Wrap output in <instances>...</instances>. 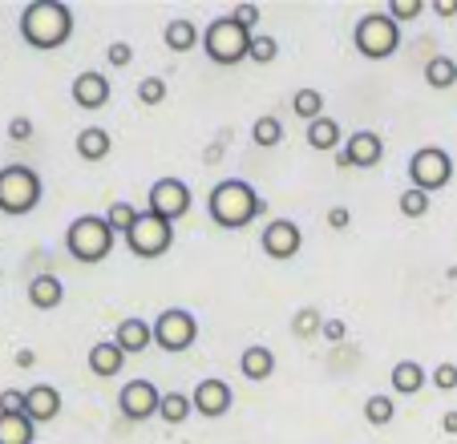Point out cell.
Wrapping results in <instances>:
<instances>
[{
  "mask_svg": "<svg viewBox=\"0 0 457 444\" xmlns=\"http://www.w3.org/2000/svg\"><path fill=\"white\" fill-rule=\"evenodd\" d=\"M21 37L25 45L49 53L73 37V9L61 4V0H33L25 12H21Z\"/></svg>",
  "mask_w": 457,
  "mask_h": 444,
  "instance_id": "obj_1",
  "label": "cell"
},
{
  "mask_svg": "<svg viewBox=\"0 0 457 444\" xmlns=\"http://www.w3.org/2000/svg\"><path fill=\"white\" fill-rule=\"evenodd\" d=\"M207 210H211V218H215L219 226H227V231H243V226H251L259 214L268 210V202L255 194L251 182L227 178V182H219V186L211 190Z\"/></svg>",
  "mask_w": 457,
  "mask_h": 444,
  "instance_id": "obj_2",
  "label": "cell"
},
{
  "mask_svg": "<svg viewBox=\"0 0 457 444\" xmlns=\"http://www.w3.org/2000/svg\"><path fill=\"white\" fill-rule=\"evenodd\" d=\"M65 251H70L78 263H102L113 251V226L97 214H81V218L70 222L65 231Z\"/></svg>",
  "mask_w": 457,
  "mask_h": 444,
  "instance_id": "obj_3",
  "label": "cell"
},
{
  "mask_svg": "<svg viewBox=\"0 0 457 444\" xmlns=\"http://www.w3.org/2000/svg\"><path fill=\"white\" fill-rule=\"evenodd\" d=\"M41 206V178H37V170H29V166H4L0 170V214H12V218H21V214L37 210Z\"/></svg>",
  "mask_w": 457,
  "mask_h": 444,
  "instance_id": "obj_4",
  "label": "cell"
},
{
  "mask_svg": "<svg viewBox=\"0 0 457 444\" xmlns=\"http://www.w3.org/2000/svg\"><path fill=\"white\" fill-rule=\"evenodd\" d=\"M251 37L255 33L239 29L231 17H215L207 25V33H203V53H207L215 65H239L251 53Z\"/></svg>",
  "mask_w": 457,
  "mask_h": 444,
  "instance_id": "obj_5",
  "label": "cell"
},
{
  "mask_svg": "<svg viewBox=\"0 0 457 444\" xmlns=\"http://www.w3.org/2000/svg\"><path fill=\"white\" fill-rule=\"evenodd\" d=\"M353 41H356V53H361V57L385 61L401 49V25L388 17V12H369V17L356 21Z\"/></svg>",
  "mask_w": 457,
  "mask_h": 444,
  "instance_id": "obj_6",
  "label": "cell"
},
{
  "mask_svg": "<svg viewBox=\"0 0 457 444\" xmlns=\"http://www.w3.org/2000/svg\"><path fill=\"white\" fill-rule=\"evenodd\" d=\"M126 247L134 251L138 259L166 255V251L174 247V222L158 218L154 210H142L138 222H134V226H129V234H126Z\"/></svg>",
  "mask_w": 457,
  "mask_h": 444,
  "instance_id": "obj_7",
  "label": "cell"
},
{
  "mask_svg": "<svg viewBox=\"0 0 457 444\" xmlns=\"http://www.w3.org/2000/svg\"><path fill=\"white\" fill-rule=\"evenodd\" d=\"M449 178H453V158H449L441 145H421V150L409 158V182H413V190L433 194V190L449 186Z\"/></svg>",
  "mask_w": 457,
  "mask_h": 444,
  "instance_id": "obj_8",
  "label": "cell"
},
{
  "mask_svg": "<svg viewBox=\"0 0 457 444\" xmlns=\"http://www.w3.org/2000/svg\"><path fill=\"white\" fill-rule=\"evenodd\" d=\"M199 340V319L190 316L187 308H166L154 319V343L162 351H187Z\"/></svg>",
  "mask_w": 457,
  "mask_h": 444,
  "instance_id": "obj_9",
  "label": "cell"
},
{
  "mask_svg": "<svg viewBox=\"0 0 457 444\" xmlns=\"http://www.w3.org/2000/svg\"><path fill=\"white\" fill-rule=\"evenodd\" d=\"M118 408L126 420H150V416H158V408H162V392H158L150 380H129V384L118 392Z\"/></svg>",
  "mask_w": 457,
  "mask_h": 444,
  "instance_id": "obj_10",
  "label": "cell"
},
{
  "mask_svg": "<svg viewBox=\"0 0 457 444\" xmlns=\"http://www.w3.org/2000/svg\"><path fill=\"white\" fill-rule=\"evenodd\" d=\"M146 210H154L158 218H166V222L182 218V214L190 210L187 182H182V178H158L154 186H150V206H146Z\"/></svg>",
  "mask_w": 457,
  "mask_h": 444,
  "instance_id": "obj_11",
  "label": "cell"
},
{
  "mask_svg": "<svg viewBox=\"0 0 457 444\" xmlns=\"http://www.w3.org/2000/svg\"><path fill=\"white\" fill-rule=\"evenodd\" d=\"M259 247H263V255L268 259H295L303 247V231L295 226L292 218H276L263 226V234H259Z\"/></svg>",
  "mask_w": 457,
  "mask_h": 444,
  "instance_id": "obj_12",
  "label": "cell"
},
{
  "mask_svg": "<svg viewBox=\"0 0 457 444\" xmlns=\"http://www.w3.org/2000/svg\"><path fill=\"white\" fill-rule=\"evenodd\" d=\"M380 154H385L380 134H372V129H356V134L348 137V145L340 150V162L337 166H361V170H369V166L380 162Z\"/></svg>",
  "mask_w": 457,
  "mask_h": 444,
  "instance_id": "obj_13",
  "label": "cell"
},
{
  "mask_svg": "<svg viewBox=\"0 0 457 444\" xmlns=\"http://www.w3.org/2000/svg\"><path fill=\"white\" fill-rule=\"evenodd\" d=\"M190 400H195V412H199V416H207V420H215V416H223L227 408H231V384H227V380H203V384H195V396H190Z\"/></svg>",
  "mask_w": 457,
  "mask_h": 444,
  "instance_id": "obj_14",
  "label": "cell"
},
{
  "mask_svg": "<svg viewBox=\"0 0 457 444\" xmlns=\"http://www.w3.org/2000/svg\"><path fill=\"white\" fill-rule=\"evenodd\" d=\"M113 343H118L126 356H138V351H146L150 343H154V324H146V319H121L118 332H113Z\"/></svg>",
  "mask_w": 457,
  "mask_h": 444,
  "instance_id": "obj_15",
  "label": "cell"
},
{
  "mask_svg": "<svg viewBox=\"0 0 457 444\" xmlns=\"http://www.w3.org/2000/svg\"><path fill=\"white\" fill-rule=\"evenodd\" d=\"M73 102H78L81 110H102V105L110 102V78H105V73H78V81H73Z\"/></svg>",
  "mask_w": 457,
  "mask_h": 444,
  "instance_id": "obj_16",
  "label": "cell"
},
{
  "mask_svg": "<svg viewBox=\"0 0 457 444\" xmlns=\"http://www.w3.org/2000/svg\"><path fill=\"white\" fill-rule=\"evenodd\" d=\"M61 412V392L53 384H33L25 392V416L33 420V424H45V420H53Z\"/></svg>",
  "mask_w": 457,
  "mask_h": 444,
  "instance_id": "obj_17",
  "label": "cell"
},
{
  "mask_svg": "<svg viewBox=\"0 0 457 444\" xmlns=\"http://www.w3.org/2000/svg\"><path fill=\"white\" fill-rule=\"evenodd\" d=\"M29 303H33L37 311H53L65 303V283L57 279V275H37L33 283H29Z\"/></svg>",
  "mask_w": 457,
  "mask_h": 444,
  "instance_id": "obj_18",
  "label": "cell"
},
{
  "mask_svg": "<svg viewBox=\"0 0 457 444\" xmlns=\"http://www.w3.org/2000/svg\"><path fill=\"white\" fill-rule=\"evenodd\" d=\"M121 367H126V351H121L113 340L94 343V348H89V372H94V376L110 380V376H118Z\"/></svg>",
  "mask_w": 457,
  "mask_h": 444,
  "instance_id": "obj_19",
  "label": "cell"
},
{
  "mask_svg": "<svg viewBox=\"0 0 457 444\" xmlns=\"http://www.w3.org/2000/svg\"><path fill=\"white\" fill-rule=\"evenodd\" d=\"M239 367H243V376L259 384V380H268L271 372H276V356H271V348H263V343H251V348L243 351Z\"/></svg>",
  "mask_w": 457,
  "mask_h": 444,
  "instance_id": "obj_20",
  "label": "cell"
},
{
  "mask_svg": "<svg viewBox=\"0 0 457 444\" xmlns=\"http://www.w3.org/2000/svg\"><path fill=\"white\" fill-rule=\"evenodd\" d=\"M113 150V137L110 129H81L78 134V158H86V162H102V158H110Z\"/></svg>",
  "mask_w": 457,
  "mask_h": 444,
  "instance_id": "obj_21",
  "label": "cell"
},
{
  "mask_svg": "<svg viewBox=\"0 0 457 444\" xmlns=\"http://www.w3.org/2000/svg\"><path fill=\"white\" fill-rule=\"evenodd\" d=\"M162 41H166V49L170 53H190L195 49V45L203 41V33L199 29H195V21H170V25L162 29Z\"/></svg>",
  "mask_w": 457,
  "mask_h": 444,
  "instance_id": "obj_22",
  "label": "cell"
},
{
  "mask_svg": "<svg viewBox=\"0 0 457 444\" xmlns=\"http://www.w3.org/2000/svg\"><path fill=\"white\" fill-rule=\"evenodd\" d=\"M425 367L417 364V359H401L397 367H393V392H401V396H413V392H421L425 388Z\"/></svg>",
  "mask_w": 457,
  "mask_h": 444,
  "instance_id": "obj_23",
  "label": "cell"
},
{
  "mask_svg": "<svg viewBox=\"0 0 457 444\" xmlns=\"http://www.w3.org/2000/svg\"><path fill=\"white\" fill-rule=\"evenodd\" d=\"M37 424L29 416H0V444H33Z\"/></svg>",
  "mask_w": 457,
  "mask_h": 444,
  "instance_id": "obj_24",
  "label": "cell"
},
{
  "mask_svg": "<svg viewBox=\"0 0 457 444\" xmlns=\"http://www.w3.org/2000/svg\"><path fill=\"white\" fill-rule=\"evenodd\" d=\"M292 113L295 118H303L312 126V121L324 118V94L320 89H300V94L292 97Z\"/></svg>",
  "mask_w": 457,
  "mask_h": 444,
  "instance_id": "obj_25",
  "label": "cell"
},
{
  "mask_svg": "<svg viewBox=\"0 0 457 444\" xmlns=\"http://www.w3.org/2000/svg\"><path fill=\"white\" fill-rule=\"evenodd\" d=\"M190 412H195V400H190L187 392H166L158 416H162L166 424H182V420H190Z\"/></svg>",
  "mask_w": 457,
  "mask_h": 444,
  "instance_id": "obj_26",
  "label": "cell"
},
{
  "mask_svg": "<svg viewBox=\"0 0 457 444\" xmlns=\"http://www.w3.org/2000/svg\"><path fill=\"white\" fill-rule=\"evenodd\" d=\"M308 145L312 150H337L340 145V126L332 118H320L308 126Z\"/></svg>",
  "mask_w": 457,
  "mask_h": 444,
  "instance_id": "obj_27",
  "label": "cell"
},
{
  "mask_svg": "<svg viewBox=\"0 0 457 444\" xmlns=\"http://www.w3.org/2000/svg\"><path fill=\"white\" fill-rule=\"evenodd\" d=\"M425 81H429L433 89H449L457 81V61L453 57H433L429 65H425Z\"/></svg>",
  "mask_w": 457,
  "mask_h": 444,
  "instance_id": "obj_28",
  "label": "cell"
},
{
  "mask_svg": "<svg viewBox=\"0 0 457 444\" xmlns=\"http://www.w3.org/2000/svg\"><path fill=\"white\" fill-rule=\"evenodd\" d=\"M251 137H255L259 150H271V145L284 142V126H279V118H271V113H263V118L251 126Z\"/></svg>",
  "mask_w": 457,
  "mask_h": 444,
  "instance_id": "obj_29",
  "label": "cell"
},
{
  "mask_svg": "<svg viewBox=\"0 0 457 444\" xmlns=\"http://www.w3.org/2000/svg\"><path fill=\"white\" fill-rule=\"evenodd\" d=\"M397 416V404L388 400V396H369V400H364V420H369V424H388V420Z\"/></svg>",
  "mask_w": 457,
  "mask_h": 444,
  "instance_id": "obj_30",
  "label": "cell"
},
{
  "mask_svg": "<svg viewBox=\"0 0 457 444\" xmlns=\"http://www.w3.org/2000/svg\"><path fill=\"white\" fill-rule=\"evenodd\" d=\"M138 214H142V210H134L129 202H113L110 210H105V222L113 226V234H129V226L138 222Z\"/></svg>",
  "mask_w": 457,
  "mask_h": 444,
  "instance_id": "obj_31",
  "label": "cell"
},
{
  "mask_svg": "<svg viewBox=\"0 0 457 444\" xmlns=\"http://www.w3.org/2000/svg\"><path fill=\"white\" fill-rule=\"evenodd\" d=\"M276 53H279L276 37H268V33H255V37H251L247 61H255V65H271V61H276Z\"/></svg>",
  "mask_w": 457,
  "mask_h": 444,
  "instance_id": "obj_32",
  "label": "cell"
},
{
  "mask_svg": "<svg viewBox=\"0 0 457 444\" xmlns=\"http://www.w3.org/2000/svg\"><path fill=\"white\" fill-rule=\"evenodd\" d=\"M401 214H405V218H425V214H429V194H425V190H413L409 186L405 194H401Z\"/></svg>",
  "mask_w": 457,
  "mask_h": 444,
  "instance_id": "obj_33",
  "label": "cell"
},
{
  "mask_svg": "<svg viewBox=\"0 0 457 444\" xmlns=\"http://www.w3.org/2000/svg\"><path fill=\"white\" fill-rule=\"evenodd\" d=\"M292 332H295V335H316V332H324V316H320L316 308H303V311H295V319H292Z\"/></svg>",
  "mask_w": 457,
  "mask_h": 444,
  "instance_id": "obj_34",
  "label": "cell"
},
{
  "mask_svg": "<svg viewBox=\"0 0 457 444\" xmlns=\"http://www.w3.org/2000/svg\"><path fill=\"white\" fill-rule=\"evenodd\" d=\"M425 12V0H388V17L397 21H413V17H421Z\"/></svg>",
  "mask_w": 457,
  "mask_h": 444,
  "instance_id": "obj_35",
  "label": "cell"
},
{
  "mask_svg": "<svg viewBox=\"0 0 457 444\" xmlns=\"http://www.w3.org/2000/svg\"><path fill=\"white\" fill-rule=\"evenodd\" d=\"M162 97H166V81L162 78H142V86H138V102L142 105H162Z\"/></svg>",
  "mask_w": 457,
  "mask_h": 444,
  "instance_id": "obj_36",
  "label": "cell"
},
{
  "mask_svg": "<svg viewBox=\"0 0 457 444\" xmlns=\"http://www.w3.org/2000/svg\"><path fill=\"white\" fill-rule=\"evenodd\" d=\"M429 380H433V388H437V392H453V388H457V364H437Z\"/></svg>",
  "mask_w": 457,
  "mask_h": 444,
  "instance_id": "obj_37",
  "label": "cell"
},
{
  "mask_svg": "<svg viewBox=\"0 0 457 444\" xmlns=\"http://www.w3.org/2000/svg\"><path fill=\"white\" fill-rule=\"evenodd\" d=\"M0 416H25V392H0Z\"/></svg>",
  "mask_w": 457,
  "mask_h": 444,
  "instance_id": "obj_38",
  "label": "cell"
},
{
  "mask_svg": "<svg viewBox=\"0 0 457 444\" xmlns=\"http://www.w3.org/2000/svg\"><path fill=\"white\" fill-rule=\"evenodd\" d=\"M231 21L239 29H247V33H255V25H259V4H239V9L231 12Z\"/></svg>",
  "mask_w": 457,
  "mask_h": 444,
  "instance_id": "obj_39",
  "label": "cell"
},
{
  "mask_svg": "<svg viewBox=\"0 0 457 444\" xmlns=\"http://www.w3.org/2000/svg\"><path fill=\"white\" fill-rule=\"evenodd\" d=\"M105 61H110V65H113V69H126V65H129V61H134V49H129V45H126V41H113V45H110V49H105Z\"/></svg>",
  "mask_w": 457,
  "mask_h": 444,
  "instance_id": "obj_40",
  "label": "cell"
},
{
  "mask_svg": "<svg viewBox=\"0 0 457 444\" xmlns=\"http://www.w3.org/2000/svg\"><path fill=\"white\" fill-rule=\"evenodd\" d=\"M9 137H12V142H29V137H33V121H29V118H12L9 121Z\"/></svg>",
  "mask_w": 457,
  "mask_h": 444,
  "instance_id": "obj_41",
  "label": "cell"
},
{
  "mask_svg": "<svg viewBox=\"0 0 457 444\" xmlns=\"http://www.w3.org/2000/svg\"><path fill=\"white\" fill-rule=\"evenodd\" d=\"M348 222H353V214H348L345 206H332V210H328V226H332V231H345Z\"/></svg>",
  "mask_w": 457,
  "mask_h": 444,
  "instance_id": "obj_42",
  "label": "cell"
},
{
  "mask_svg": "<svg viewBox=\"0 0 457 444\" xmlns=\"http://www.w3.org/2000/svg\"><path fill=\"white\" fill-rule=\"evenodd\" d=\"M348 335V327L340 324V319H324V340H332V343H340Z\"/></svg>",
  "mask_w": 457,
  "mask_h": 444,
  "instance_id": "obj_43",
  "label": "cell"
},
{
  "mask_svg": "<svg viewBox=\"0 0 457 444\" xmlns=\"http://www.w3.org/2000/svg\"><path fill=\"white\" fill-rule=\"evenodd\" d=\"M433 12L437 17H457V0H433Z\"/></svg>",
  "mask_w": 457,
  "mask_h": 444,
  "instance_id": "obj_44",
  "label": "cell"
},
{
  "mask_svg": "<svg viewBox=\"0 0 457 444\" xmlns=\"http://www.w3.org/2000/svg\"><path fill=\"white\" fill-rule=\"evenodd\" d=\"M441 428H445L449 436H457V412H445V420H441Z\"/></svg>",
  "mask_w": 457,
  "mask_h": 444,
  "instance_id": "obj_45",
  "label": "cell"
},
{
  "mask_svg": "<svg viewBox=\"0 0 457 444\" xmlns=\"http://www.w3.org/2000/svg\"><path fill=\"white\" fill-rule=\"evenodd\" d=\"M33 364H37V356H33L29 348H25V351H17V367H33Z\"/></svg>",
  "mask_w": 457,
  "mask_h": 444,
  "instance_id": "obj_46",
  "label": "cell"
}]
</instances>
